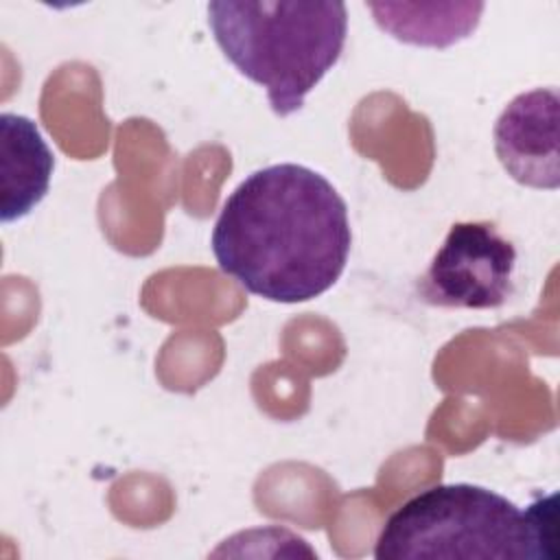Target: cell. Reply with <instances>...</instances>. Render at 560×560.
<instances>
[{"mask_svg":"<svg viewBox=\"0 0 560 560\" xmlns=\"http://www.w3.org/2000/svg\"><path fill=\"white\" fill-rule=\"evenodd\" d=\"M514 245L488 221L453 223L420 278L422 302L446 308H499L514 291Z\"/></svg>","mask_w":560,"mask_h":560,"instance_id":"4","label":"cell"},{"mask_svg":"<svg viewBox=\"0 0 560 560\" xmlns=\"http://www.w3.org/2000/svg\"><path fill=\"white\" fill-rule=\"evenodd\" d=\"M464 4H455V9L444 18H411L402 4H370L372 13L376 15V24L392 33L396 39L418 46H451L466 35H470L479 22V13L483 11V4L472 9L470 13L462 18H453V13L462 11Z\"/></svg>","mask_w":560,"mask_h":560,"instance_id":"7","label":"cell"},{"mask_svg":"<svg viewBox=\"0 0 560 560\" xmlns=\"http://www.w3.org/2000/svg\"><path fill=\"white\" fill-rule=\"evenodd\" d=\"M556 492L540 497L529 508H525V514L529 518L538 556L540 560H558V508H556Z\"/></svg>","mask_w":560,"mask_h":560,"instance_id":"8","label":"cell"},{"mask_svg":"<svg viewBox=\"0 0 560 560\" xmlns=\"http://www.w3.org/2000/svg\"><path fill=\"white\" fill-rule=\"evenodd\" d=\"M208 24L232 66L265 88L273 114L284 118L339 61L348 11L343 2L214 0Z\"/></svg>","mask_w":560,"mask_h":560,"instance_id":"2","label":"cell"},{"mask_svg":"<svg viewBox=\"0 0 560 560\" xmlns=\"http://www.w3.org/2000/svg\"><path fill=\"white\" fill-rule=\"evenodd\" d=\"M210 245L219 269L252 295L308 302L346 269L352 245L348 206L317 171L271 164L230 192Z\"/></svg>","mask_w":560,"mask_h":560,"instance_id":"1","label":"cell"},{"mask_svg":"<svg viewBox=\"0 0 560 560\" xmlns=\"http://www.w3.org/2000/svg\"><path fill=\"white\" fill-rule=\"evenodd\" d=\"M558 90L536 88L512 98L494 125V151L512 179L529 188L556 190Z\"/></svg>","mask_w":560,"mask_h":560,"instance_id":"5","label":"cell"},{"mask_svg":"<svg viewBox=\"0 0 560 560\" xmlns=\"http://www.w3.org/2000/svg\"><path fill=\"white\" fill-rule=\"evenodd\" d=\"M376 560H540L525 510L475 483H438L383 523Z\"/></svg>","mask_w":560,"mask_h":560,"instance_id":"3","label":"cell"},{"mask_svg":"<svg viewBox=\"0 0 560 560\" xmlns=\"http://www.w3.org/2000/svg\"><path fill=\"white\" fill-rule=\"evenodd\" d=\"M0 219L11 223L26 217L46 197L55 155L31 118L9 112L0 116Z\"/></svg>","mask_w":560,"mask_h":560,"instance_id":"6","label":"cell"}]
</instances>
